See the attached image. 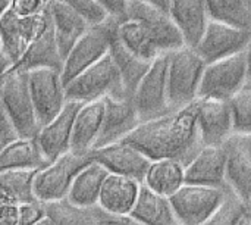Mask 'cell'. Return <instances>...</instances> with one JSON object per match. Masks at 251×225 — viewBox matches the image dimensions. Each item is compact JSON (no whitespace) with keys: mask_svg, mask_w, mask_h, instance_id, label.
Here are the masks:
<instances>
[{"mask_svg":"<svg viewBox=\"0 0 251 225\" xmlns=\"http://www.w3.org/2000/svg\"><path fill=\"white\" fill-rule=\"evenodd\" d=\"M225 183L244 205H251V137L234 134L226 143Z\"/></svg>","mask_w":251,"mask_h":225,"instance_id":"cell-16","label":"cell"},{"mask_svg":"<svg viewBox=\"0 0 251 225\" xmlns=\"http://www.w3.org/2000/svg\"><path fill=\"white\" fill-rule=\"evenodd\" d=\"M135 1H143V3L151 4L154 7H159L162 10H166V12H169V4H171V0H135Z\"/></svg>","mask_w":251,"mask_h":225,"instance_id":"cell-43","label":"cell"},{"mask_svg":"<svg viewBox=\"0 0 251 225\" xmlns=\"http://www.w3.org/2000/svg\"><path fill=\"white\" fill-rule=\"evenodd\" d=\"M109 174L110 172L101 164L93 159V162L78 172L66 199L81 208H96L99 205L101 187Z\"/></svg>","mask_w":251,"mask_h":225,"instance_id":"cell-25","label":"cell"},{"mask_svg":"<svg viewBox=\"0 0 251 225\" xmlns=\"http://www.w3.org/2000/svg\"><path fill=\"white\" fill-rule=\"evenodd\" d=\"M46 215L54 225H100L96 208H81L66 197L44 203Z\"/></svg>","mask_w":251,"mask_h":225,"instance_id":"cell-33","label":"cell"},{"mask_svg":"<svg viewBox=\"0 0 251 225\" xmlns=\"http://www.w3.org/2000/svg\"><path fill=\"white\" fill-rule=\"evenodd\" d=\"M1 147H3V146H1V144H0V150H1Z\"/></svg>","mask_w":251,"mask_h":225,"instance_id":"cell-48","label":"cell"},{"mask_svg":"<svg viewBox=\"0 0 251 225\" xmlns=\"http://www.w3.org/2000/svg\"><path fill=\"white\" fill-rule=\"evenodd\" d=\"M34 225H54V224H53V221H51V220H50V218H49V217L46 215V217H44L43 220H40V221H38L37 224H34Z\"/></svg>","mask_w":251,"mask_h":225,"instance_id":"cell-47","label":"cell"},{"mask_svg":"<svg viewBox=\"0 0 251 225\" xmlns=\"http://www.w3.org/2000/svg\"><path fill=\"white\" fill-rule=\"evenodd\" d=\"M0 50H1V44H0Z\"/></svg>","mask_w":251,"mask_h":225,"instance_id":"cell-49","label":"cell"},{"mask_svg":"<svg viewBox=\"0 0 251 225\" xmlns=\"http://www.w3.org/2000/svg\"><path fill=\"white\" fill-rule=\"evenodd\" d=\"M103 122L94 149L125 140L141 122L132 103V99L107 96L103 99Z\"/></svg>","mask_w":251,"mask_h":225,"instance_id":"cell-17","label":"cell"},{"mask_svg":"<svg viewBox=\"0 0 251 225\" xmlns=\"http://www.w3.org/2000/svg\"><path fill=\"white\" fill-rule=\"evenodd\" d=\"M118 41L135 57L151 63L160 52L157 50L156 44L153 43L147 29L137 21L129 18H121L118 22L116 29Z\"/></svg>","mask_w":251,"mask_h":225,"instance_id":"cell-28","label":"cell"},{"mask_svg":"<svg viewBox=\"0 0 251 225\" xmlns=\"http://www.w3.org/2000/svg\"><path fill=\"white\" fill-rule=\"evenodd\" d=\"M184 183V165L171 159L153 161L143 181L151 192L165 197H171Z\"/></svg>","mask_w":251,"mask_h":225,"instance_id":"cell-29","label":"cell"},{"mask_svg":"<svg viewBox=\"0 0 251 225\" xmlns=\"http://www.w3.org/2000/svg\"><path fill=\"white\" fill-rule=\"evenodd\" d=\"M234 134L251 137V81L249 80L240 91L229 99Z\"/></svg>","mask_w":251,"mask_h":225,"instance_id":"cell-34","label":"cell"},{"mask_svg":"<svg viewBox=\"0 0 251 225\" xmlns=\"http://www.w3.org/2000/svg\"><path fill=\"white\" fill-rule=\"evenodd\" d=\"M12 6V0H0V18L10 9Z\"/></svg>","mask_w":251,"mask_h":225,"instance_id":"cell-45","label":"cell"},{"mask_svg":"<svg viewBox=\"0 0 251 225\" xmlns=\"http://www.w3.org/2000/svg\"><path fill=\"white\" fill-rule=\"evenodd\" d=\"M93 159L101 164L110 174L129 177L141 184L153 162L138 147L125 140L94 149Z\"/></svg>","mask_w":251,"mask_h":225,"instance_id":"cell-14","label":"cell"},{"mask_svg":"<svg viewBox=\"0 0 251 225\" xmlns=\"http://www.w3.org/2000/svg\"><path fill=\"white\" fill-rule=\"evenodd\" d=\"M169 15L181 32L184 44L194 49L210 22L206 0H171Z\"/></svg>","mask_w":251,"mask_h":225,"instance_id":"cell-20","label":"cell"},{"mask_svg":"<svg viewBox=\"0 0 251 225\" xmlns=\"http://www.w3.org/2000/svg\"><path fill=\"white\" fill-rule=\"evenodd\" d=\"M15 139H18V134L15 131V127H13L6 109L3 108V105L0 102V144L4 146Z\"/></svg>","mask_w":251,"mask_h":225,"instance_id":"cell-40","label":"cell"},{"mask_svg":"<svg viewBox=\"0 0 251 225\" xmlns=\"http://www.w3.org/2000/svg\"><path fill=\"white\" fill-rule=\"evenodd\" d=\"M112 16L124 18L125 16V4L126 0H99Z\"/></svg>","mask_w":251,"mask_h":225,"instance_id":"cell-41","label":"cell"},{"mask_svg":"<svg viewBox=\"0 0 251 225\" xmlns=\"http://www.w3.org/2000/svg\"><path fill=\"white\" fill-rule=\"evenodd\" d=\"M151 161L171 159L188 164L201 147L197 128V100L188 106L140 122L125 139Z\"/></svg>","mask_w":251,"mask_h":225,"instance_id":"cell-1","label":"cell"},{"mask_svg":"<svg viewBox=\"0 0 251 225\" xmlns=\"http://www.w3.org/2000/svg\"><path fill=\"white\" fill-rule=\"evenodd\" d=\"M119 19L121 18L110 16L103 24L90 27L81 35V38L75 43V46L71 49L63 60L60 75L65 85L82 71L93 66L110 53L112 44L116 40Z\"/></svg>","mask_w":251,"mask_h":225,"instance_id":"cell-3","label":"cell"},{"mask_svg":"<svg viewBox=\"0 0 251 225\" xmlns=\"http://www.w3.org/2000/svg\"><path fill=\"white\" fill-rule=\"evenodd\" d=\"M249 81L246 52L206 65L199 99L229 100Z\"/></svg>","mask_w":251,"mask_h":225,"instance_id":"cell-9","label":"cell"},{"mask_svg":"<svg viewBox=\"0 0 251 225\" xmlns=\"http://www.w3.org/2000/svg\"><path fill=\"white\" fill-rule=\"evenodd\" d=\"M168 96L171 109H179L199 99L200 84L206 68L204 59L196 49L184 46L166 55Z\"/></svg>","mask_w":251,"mask_h":225,"instance_id":"cell-2","label":"cell"},{"mask_svg":"<svg viewBox=\"0 0 251 225\" xmlns=\"http://www.w3.org/2000/svg\"><path fill=\"white\" fill-rule=\"evenodd\" d=\"M46 1H50V0H46Z\"/></svg>","mask_w":251,"mask_h":225,"instance_id":"cell-50","label":"cell"},{"mask_svg":"<svg viewBox=\"0 0 251 225\" xmlns=\"http://www.w3.org/2000/svg\"><path fill=\"white\" fill-rule=\"evenodd\" d=\"M28 85L40 128L56 118L66 105L62 75L54 69H34L28 72Z\"/></svg>","mask_w":251,"mask_h":225,"instance_id":"cell-12","label":"cell"},{"mask_svg":"<svg viewBox=\"0 0 251 225\" xmlns=\"http://www.w3.org/2000/svg\"><path fill=\"white\" fill-rule=\"evenodd\" d=\"M197 128L201 146H221L234 136L229 100L197 99Z\"/></svg>","mask_w":251,"mask_h":225,"instance_id":"cell-15","label":"cell"},{"mask_svg":"<svg viewBox=\"0 0 251 225\" xmlns=\"http://www.w3.org/2000/svg\"><path fill=\"white\" fill-rule=\"evenodd\" d=\"M237 225H251V208H246V211L241 214Z\"/></svg>","mask_w":251,"mask_h":225,"instance_id":"cell-44","label":"cell"},{"mask_svg":"<svg viewBox=\"0 0 251 225\" xmlns=\"http://www.w3.org/2000/svg\"><path fill=\"white\" fill-rule=\"evenodd\" d=\"M124 18H129L140 22L150 34L160 55H168L185 46L181 32L178 31L169 12L166 10H162L143 1L126 0Z\"/></svg>","mask_w":251,"mask_h":225,"instance_id":"cell-11","label":"cell"},{"mask_svg":"<svg viewBox=\"0 0 251 225\" xmlns=\"http://www.w3.org/2000/svg\"><path fill=\"white\" fill-rule=\"evenodd\" d=\"M246 59H247V74H249V80L251 81V41L246 50Z\"/></svg>","mask_w":251,"mask_h":225,"instance_id":"cell-46","label":"cell"},{"mask_svg":"<svg viewBox=\"0 0 251 225\" xmlns=\"http://www.w3.org/2000/svg\"><path fill=\"white\" fill-rule=\"evenodd\" d=\"M47 9L50 13L59 50L65 60L66 55L81 38V35L90 28V25L74 9L59 0H50L47 3Z\"/></svg>","mask_w":251,"mask_h":225,"instance_id":"cell-23","label":"cell"},{"mask_svg":"<svg viewBox=\"0 0 251 225\" xmlns=\"http://www.w3.org/2000/svg\"><path fill=\"white\" fill-rule=\"evenodd\" d=\"M104 113V102H90L81 105L71 137V152L75 155H90L97 143L100 136L101 122Z\"/></svg>","mask_w":251,"mask_h":225,"instance_id":"cell-21","label":"cell"},{"mask_svg":"<svg viewBox=\"0 0 251 225\" xmlns=\"http://www.w3.org/2000/svg\"><path fill=\"white\" fill-rule=\"evenodd\" d=\"M13 68L21 69L24 72L41 69V68L54 69V71L62 72L63 56H62L57 41H56L51 19H50V25L46 28V31L35 41H32L28 46V49L25 50L21 60Z\"/></svg>","mask_w":251,"mask_h":225,"instance_id":"cell-24","label":"cell"},{"mask_svg":"<svg viewBox=\"0 0 251 225\" xmlns=\"http://www.w3.org/2000/svg\"><path fill=\"white\" fill-rule=\"evenodd\" d=\"M140 189L141 183L134 178L109 174L101 187L97 206L110 215H128L137 202Z\"/></svg>","mask_w":251,"mask_h":225,"instance_id":"cell-22","label":"cell"},{"mask_svg":"<svg viewBox=\"0 0 251 225\" xmlns=\"http://www.w3.org/2000/svg\"><path fill=\"white\" fill-rule=\"evenodd\" d=\"M74 9L79 16H82L90 27L103 24L112 15L99 0H59Z\"/></svg>","mask_w":251,"mask_h":225,"instance_id":"cell-35","label":"cell"},{"mask_svg":"<svg viewBox=\"0 0 251 225\" xmlns=\"http://www.w3.org/2000/svg\"><path fill=\"white\" fill-rule=\"evenodd\" d=\"M129 215L146 225H181L169 197L151 192L144 184H141L137 202Z\"/></svg>","mask_w":251,"mask_h":225,"instance_id":"cell-27","label":"cell"},{"mask_svg":"<svg viewBox=\"0 0 251 225\" xmlns=\"http://www.w3.org/2000/svg\"><path fill=\"white\" fill-rule=\"evenodd\" d=\"M251 41V31L210 21L194 47L206 63L244 53Z\"/></svg>","mask_w":251,"mask_h":225,"instance_id":"cell-13","label":"cell"},{"mask_svg":"<svg viewBox=\"0 0 251 225\" xmlns=\"http://www.w3.org/2000/svg\"><path fill=\"white\" fill-rule=\"evenodd\" d=\"M40 169H9L0 172V193L15 203L37 200L34 181Z\"/></svg>","mask_w":251,"mask_h":225,"instance_id":"cell-31","label":"cell"},{"mask_svg":"<svg viewBox=\"0 0 251 225\" xmlns=\"http://www.w3.org/2000/svg\"><path fill=\"white\" fill-rule=\"evenodd\" d=\"M13 66H15V63L12 62V59L4 52L0 50V81L9 71L13 69Z\"/></svg>","mask_w":251,"mask_h":225,"instance_id":"cell-42","label":"cell"},{"mask_svg":"<svg viewBox=\"0 0 251 225\" xmlns=\"http://www.w3.org/2000/svg\"><path fill=\"white\" fill-rule=\"evenodd\" d=\"M47 3L46 0H12L10 9L19 16H32L46 10Z\"/></svg>","mask_w":251,"mask_h":225,"instance_id":"cell-38","label":"cell"},{"mask_svg":"<svg viewBox=\"0 0 251 225\" xmlns=\"http://www.w3.org/2000/svg\"><path fill=\"white\" fill-rule=\"evenodd\" d=\"M19 205L0 193V225H18Z\"/></svg>","mask_w":251,"mask_h":225,"instance_id":"cell-39","label":"cell"},{"mask_svg":"<svg viewBox=\"0 0 251 225\" xmlns=\"http://www.w3.org/2000/svg\"><path fill=\"white\" fill-rule=\"evenodd\" d=\"M110 56L113 57V60L119 69L125 94L131 99L138 83H140V80L143 78V75L149 69L150 63L135 57L134 55H131L126 49H124V46L118 41V38L112 44Z\"/></svg>","mask_w":251,"mask_h":225,"instance_id":"cell-32","label":"cell"},{"mask_svg":"<svg viewBox=\"0 0 251 225\" xmlns=\"http://www.w3.org/2000/svg\"><path fill=\"white\" fill-rule=\"evenodd\" d=\"M107 225H112V224H107Z\"/></svg>","mask_w":251,"mask_h":225,"instance_id":"cell-51","label":"cell"},{"mask_svg":"<svg viewBox=\"0 0 251 225\" xmlns=\"http://www.w3.org/2000/svg\"><path fill=\"white\" fill-rule=\"evenodd\" d=\"M225 187L184 183L169 197L181 225L207 224L229 195Z\"/></svg>","mask_w":251,"mask_h":225,"instance_id":"cell-6","label":"cell"},{"mask_svg":"<svg viewBox=\"0 0 251 225\" xmlns=\"http://www.w3.org/2000/svg\"><path fill=\"white\" fill-rule=\"evenodd\" d=\"M44 217H46L44 203L38 200L21 203L18 211V225H34Z\"/></svg>","mask_w":251,"mask_h":225,"instance_id":"cell-37","label":"cell"},{"mask_svg":"<svg viewBox=\"0 0 251 225\" xmlns=\"http://www.w3.org/2000/svg\"><path fill=\"white\" fill-rule=\"evenodd\" d=\"M50 25L49 9L32 16H19L9 9L0 18V44L12 62L16 65L28 46L35 41Z\"/></svg>","mask_w":251,"mask_h":225,"instance_id":"cell-10","label":"cell"},{"mask_svg":"<svg viewBox=\"0 0 251 225\" xmlns=\"http://www.w3.org/2000/svg\"><path fill=\"white\" fill-rule=\"evenodd\" d=\"M250 208H251V205H250Z\"/></svg>","mask_w":251,"mask_h":225,"instance_id":"cell-52","label":"cell"},{"mask_svg":"<svg viewBox=\"0 0 251 225\" xmlns=\"http://www.w3.org/2000/svg\"><path fill=\"white\" fill-rule=\"evenodd\" d=\"M132 103L143 121H149L168 113L171 109L168 96V57L157 56L140 80L134 94Z\"/></svg>","mask_w":251,"mask_h":225,"instance_id":"cell-8","label":"cell"},{"mask_svg":"<svg viewBox=\"0 0 251 225\" xmlns=\"http://www.w3.org/2000/svg\"><path fill=\"white\" fill-rule=\"evenodd\" d=\"M90 162H93V152L90 155H75L69 150L47 164L37 172L34 181L37 200L49 203L65 199L78 172Z\"/></svg>","mask_w":251,"mask_h":225,"instance_id":"cell-7","label":"cell"},{"mask_svg":"<svg viewBox=\"0 0 251 225\" xmlns=\"http://www.w3.org/2000/svg\"><path fill=\"white\" fill-rule=\"evenodd\" d=\"M0 102L7 112L18 137H35L38 134L40 125L29 93L28 72L13 68L1 78Z\"/></svg>","mask_w":251,"mask_h":225,"instance_id":"cell-5","label":"cell"},{"mask_svg":"<svg viewBox=\"0 0 251 225\" xmlns=\"http://www.w3.org/2000/svg\"><path fill=\"white\" fill-rule=\"evenodd\" d=\"M47 164L35 137H18L0 150V172L9 169H41Z\"/></svg>","mask_w":251,"mask_h":225,"instance_id":"cell-26","label":"cell"},{"mask_svg":"<svg viewBox=\"0 0 251 225\" xmlns=\"http://www.w3.org/2000/svg\"><path fill=\"white\" fill-rule=\"evenodd\" d=\"M249 208L244 205L237 196H234L231 192L225 202L221 205V208L213 214V217L207 221L206 225H237L241 214Z\"/></svg>","mask_w":251,"mask_h":225,"instance_id":"cell-36","label":"cell"},{"mask_svg":"<svg viewBox=\"0 0 251 225\" xmlns=\"http://www.w3.org/2000/svg\"><path fill=\"white\" fill-rule=\"evenodd\" d=\"M210 21L251 31V0H206Z\"/></svg>","mask_w":251,"mask_h":225,"instance_id":"cell-30","label":"cell"},{"mask_svg":"<svg viewBox=\"0 0 251 225\" xmlns=\"http://www.w3.org/2000/svg\"><path fill=\"white\" fill-rule=\"evenodd\" d=\"M79 108L81 103L68 100L60 113L49 124L41 127L38 134L35 136V140L49 164L69 152L72 128Z\"/></svg>","mask_w":251,"mask_h":225,"instance_id":"cell-18","label":"cell"},{"mask_svg":"<svg viewBox=\"0 0 251 225\" xmlns=\"http://www.w3.org/2000/svg\"><path fill=\"white\" fill-rule=\"evenodd\" d=\"M65 91L68 100L81 105L103 100L107 96L128 97L124 90L119 69L110 53L71 80L65 85Z\"/></svg>","mask_w":251,"mask_h":225,"instance_id":"cell-4","label":"cell"},{"mask_svg":"<svg viewBox=\"0 0 251 225\" xmlns=\"http://www.w3.org/2000/svg\"><path fill=\"white\" fill-rule=\"evenodd\" d=\"M226 171V149L221 146H201L193 159L184 165V180L190 184L224 187Z\"/></svg>","mask_w":251,"mask_h":225,"instance_id":"cell-19","label":"cell"}]
</instances>
